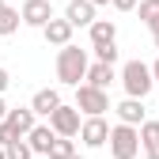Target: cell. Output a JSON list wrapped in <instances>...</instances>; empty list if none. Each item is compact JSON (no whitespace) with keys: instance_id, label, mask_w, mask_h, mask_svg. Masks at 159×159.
<instances>
[{"instance_id":"cell-1","label":"cell","mask_w":159,"mask_h":159,"mask_svg":"<svg viewBox=\"0 0 159 159\" xmlns=\"http://www.w3.org/2000/svg\"><path fill=\"white\" fill-rule=\"evenodd\" d=\"M87 49H80V46H61V53H57V80L61 84H68V87H76L80 80H84V72H87Z\"/></svg>"},{"instance_id":"cell-2","label":"cell","mask_w":159,"mask_h":159,"mask_svg":"<svg viewBox=\"0 0 159 159\" xmlns=\"http://www.w3.org/2000/svg\"><path fill=\"white\" fill-rule=\"evenodd\" d=\"M106 140H110V155L114 159H136V155H140V133H136V125L117 121Z\"/></svg>"},{"instance_id":"cell-3","label":"cell","mask_w":159,"mask_h":159,"mask_svg":"<svg viewBox=\"0 0 159 159\" xmlns=\"http://www.w3.org/2000/svg\"><path fill=\"white\" fill-rule=\"evenodd\" d=\"M121 87H125V95H133V98H144V95L155 87L152 68H148L144 61H125V68H121Z\"/></svg>"},{"instance_id":"cell-4","label":"cell","mask_w":159,"mask_h":159,"mask_svg":"<svg viewBox=\"0 0 159 159\" xmlns=\"http://www.w3.org/2000/svg\"><path fill=\"white\" fill-rule=\"evenodd\" d=\"M76 110L80 114H106L110 110V95L102 87H91V84H76Z\"/></svg>"},{"instance_id":"cell-5","label":"cell","mask_w":159,"mask_h":159,"mask_svg":"<svg viewBox=\"0 0 159 159\" xmlns=\"http://www.w3.org/2000/svg\"><path fill=\"white\" fill-rule=\"evenodd\" d=\"M80 140H84L87 148H102L106 144V136H110V125H106V117L102 114H91L87 121H80Z\"/></svg>"},{"instance_id":"cell-6","label":"cell","mask_w":159,"mask_h":159,"mask_svg":"<svg viewBox=\"0 0 159 159\" xmlns=\"http://www.w3.org/2000/svg\"><path fill=\"white\" fill-rule=\"evenodd\" d=\"M49 129H53L57 136H76V133H80V110L61 102V106L49 114Z\"/></svg>"},{"instance_id":"cell-7","label":"cell","mask_w":159,"mask_h":159,"mask_svg":"<svg viewBox=\"0 0 159 159\" xmlns=\"http://www.w3.org/2000/svg\"><path fill=\"white\" fill-rule=\"evenodd\" d=\"M49 15H53L49 0H27V4L19 8V19H23L27 27H38V30L46 27V19H49Z\"/></svg>"},{"instance_id":"cell-8","label":"cell","mask_w":159,"mask_h":159,"mask_svg":"<svg viewBox=\"0 0 159 159\" xmlns=\"http://www.w3.org/2000/svg\"><path fill=\"white\" fill-rule=\"evenodd\" d=\"M72 30H76V27L68 23V19H53V15L46 19V27H42V34H46L49 46H68V42H72Z\"/></svg>"},{"instance_id":"cell-9","label":"cell","mask_w":159,"mask_h":159,"mask_svg":"<svg viewBox=\"0 0 159 159\" xmlns=\"http://www.w3.org/2000/svg\"><path fill=\"white\" fill-rule=\"evenodd\" d=\"M65 19H68L72 27H91V19H95V4H91V0H68Z\"/></svg>"},{"instance_id":"cell-10","label":"cell","mask_w":159,"mask_h":159,"mask_svg":"<svg viewBox=\"0 0 159 159\" xmlns=\"http://www.w3.org/2000/svg\"><path fill=\"white\" fill-rule=\"evenodd\" d=\"M57 106H61V95H57V87H42V91H34V98H30V110H34L38 117H49Z\"/></svg>"},{"instance_id":"cell-11","label":"cell","mask_w":159,"mask_h":159,"mask_svg":"<svg viewBox=\"0 0 159 159\" xmlns=\"http://www.w3.org/2000/svg\"><path fill=\"white\" fill-rule=\"evenodd\" d=\"M84 80H87L91 87H102V91H106L114 80H117V72H114V65H106V61H95V65H87Z\"/></svg>"},{"instance_id":"cell-12","label":"cell","mask_w":159,"mask_h":159,"mask_svg":"<svg viewBox=\"0 0 159 159\" xmlns=\"http://www.w3.org/2000/svg\"><path fill=\"white\" fill-rule=\"evenodd\" d=\"M136 133H140V148H144V155H148V159H159V121H148V117H144Z\"/></svg>"},{"instance_id":"cell-13","label":"cell","mask_w":159,"mask_h":159,"mask_svg":"<svg viewBox=\"0 0 159 159\" xmlns=\"http://www.w3.org/2000/svg\"><path fill=\"white\" fill-rule=\"evenodd\" d=\"M4 117H8V125H11V129H15L19 136H27V133H30V129L38 125V121H34V117H38V114H34L30 106H19V110H8Z\"/></svg>"},{"instance_id":"cell-14","label":"cell","mask_w":159,"mask_h":159,"mask_svg":"<svg viewBox=\"0 0 159 159\" xmlns=\"http://www.w3.org/2000/svg\"><path fill=\"white\" fill-rule=\"evenodd\" d=\"M53 136H57V133H53L49 125H34V129L27 133V144H30V152H34V155H46V152H49V144H53Z\"/></svg>"},{"instance_id":"cell-15","label":"cell","mask_w":159,"mask_h":159,"mask_svg":"<svg viewBox=\"0 0 159 159\" xmlns=\"http://www.w3.org/2000/svg\"><path fill=\"white\" fill-rule=\"evenodd\" d=\"M117 117H121L125 125H140L144 121V98H125V102H117Z\"/></svg>"},{"instance_id":"cell-16","label":"cell","mask_w":159,"mask_h":159,"mask_svg":"<svg viewBox=\"0 0 159 159\" xmlns=\"http://www.w3.org/2000/svg\"><path fill=\"white\" fill-rule=\"evenodd\" d=\"M91 46H106L117 38V27H114V19H91Z\"/></svg>"},{"instance_id":"cell-17","label":"cell","mask_w":159,"mask_h":159,"mask_svg":"<svg viewBox=\"0 0 159 159\" xmlns=\"http://www.w3.org/2000/svg\"><path fill=\"white\" fill-rule=\"evenodd\" d=\"M19 23H23V19H19V11L8 4V0H0V34H4V38H8V34H15V30H19Z\"/></svg>"},{"instance_id":"cell-18","label":"cell","mask_w":159,"mask_h":159,"mask_svg":"<svg viewBox=\"0 0 159 159\" xmlns=\"http://www.w3.org/2000/svg\"><path fill=\"white\" fill-rule=\"evenodd\" d=\"M72 152H76V144H72V136H53V144H49L46 159H68Z\"/></svg>"},{"instance_id":"cell-19","label":"cell","mask_w":159,"mask_h":159,"mask_svg":"<svg viewBox=\"0 0 159 159\" xmlns=\"http://www.w3.org/2000/svg\"><path fill=\"white\" fill-rule=\"evenodd\" d=\"M140 23L148 30H159V0H140Z\"/></svg>"},{"instance_id":"cell-20","label":"cell","mask_w":159,"mask_h":159,"mask_svg":"<svg viewBox=\"0 0 159 159\" xmlns=\"http://www.w3.org/2000/svg\"><path fill=\"white\" fill-rule=\"evenodd\" d=\"M4 155H8V159H34V152H30V144H27V136H15L11 144H4Z\"/></svg>"},{"instance_id":"cell-21","label":"cell","mask_w":159,"mask_h":159,"mask_svg":"<svg viewBox=\"0 0 159 159\" xmlns=\"http://www.w3.org/2000/svg\"><path fill=\"white\" fill-rule=\"evenodd\" d=\"M91 49H95V57H98V61L117 65V46H114V42H106V46H91Z\"/></svg>"},{"instance_id":"cell-22","label":"cell","mask_w":159,"mask_h":159,"mask_svg":"<svg viewBox=\"0 0 159 159\" xmlns=\"http://www.w3.org/2000/svg\"><path fill=\"white\" fill-rule=\"evenodd\" d=\"M15 136H19V133H15V129L8 125V117H4V121H0V144H11Z\"/></svg>"},{"instance_id":"cell-23","label":"cell","mask_w":159,"mask_h":159,"mask_svg":"<svg viewBox=\"0 0 159 159\" xmlns=\"http://www.w3.org/2000/svg\"><path fill=\"white\" fill-rule=\"evenodd\" d=\"M110 4H114L117 11H133V8H136V0H110Z\"/></svg>"},{"instance_id":"cell-24","label":"cell","mask_w":159,"mask_h":159,"mask_svg":"<svg viewBox=\"0 0 159 159\" xmlns=\"http://www.w3.org/2000/svg\"><path fill=\"white\" fill-rule=\"evenodd\" d=\"M8 84H11V76H8V68H4V65H0V95L8 91Z\"/></svg>"},{"instance_id":"cell-25","label":"cell","mask_w":159,"mask_h":159,"mask_svg":"<svg viewBox=\"0 0 159 159\" xmlns=\"http://www.w3.org/2000/svg\"><path fill=\"white\" fill-rule=\"evenodd\" d=\"M148 68H152V80L159 84V57H155V65H148Z\"/></svg>"},{"instance_id":"cell-26","label":"cell","mask_w":159,"mask_h":159,"mask_svg":"<svg viewBox=\"0 0 159 159\" xmlns=\"http://www.w3.org/2000/svg\"><path fill=\"white\" fill-rule=\"evenodd\" d=\"M4 114H8V106H4V98H0V121H4Z\"/></svg>"},{"instance_id":"cell-27","label":"cell","mask_w":159,"mask_h":159,"mask_svg":"<svg viewBox=\"0 0 159 159\" xmlns=\"http://www.w3.org/2000/svg\"><path fill=\"white\" fill-rule=\"evenodd\" d=\"M91 4H95V8H98V4H110V0H91Z\"/></svg>"},{"instance_id":"cell-28","label":"cell","mask_w":159,"mask_h":159,"mask_svg":"<svg viewBox=\"0 0 159 159\" xmlns=\"http://www.w3.org/2000/svg\"><path fill=\"white\" fill-rule=\"evenodd\" d=\"M152 34H155V49H159V30H152Z\"/></svg>"},{"instance_id":"cell-29","label":"cell","mask_w":159,"mask_h":159,"mask_svg":"<svg viewBox=\"0 0 159 159\" xmlns=\"http://www.w3.org/2000/svg\"><path fill=\"white\" fill-rule=\"evenodd\" d=\"M0 159H8V155H4V144H0Z\"/></svg>"},{"instance_id":"cell-30","label":"cell","mask_w":159,"mask_h":159,"mask_svg":"<svg viewBox=\"0 0 159 159\" xmlns=\"http://www.w3.org/2000/svg\"><path fill=\"white\" fill-rule=\"evenodd\" d=\"M68 159H84V155H76V152H72V155H68Z\"/></svg>"},{"instance_id":"cell-31","label":"cell","mask_w":159,"mask_h":159,"mask_svg":"<svg viewBox=\"0 0 159 159\" xmlns=\"http://www.w3.org/2000/svg\"><path fill=\"white\" fill-rule=\"evenodd\" d=\"M34 159H46V155H34Z\"/></svg>"}]
</instances>
